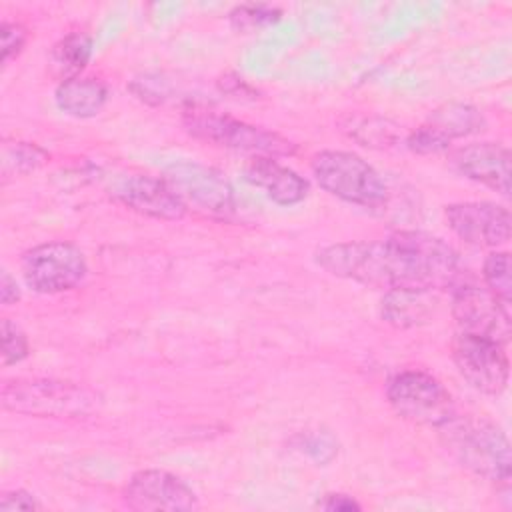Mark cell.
Masks as SVG:
<instances>
[{"instance_id":"cell-15","label":"cell","mask_w":512,"mask_h":512,"mask_svg":"<svg viewBox=\"0 0 512 512\" xmlns=\"http://www.w3.org/2000/svg\"><path fill=\"white\" fill-rule=\"evenodd\" d=\"M244 178L252 186L264 190V194L280 206H294L302 202L310 190L304 176L282 166L272 156H252L244 166Z\"/></svg>"},{"instance_id":"cell-14","label":"cell","mask_w":512,"mask_h":512,"mask_svg":"<svg viewBox=\"0 0 512 512\" xmlns=\"http://www.w3.org/2000/svg\"><path fill=\"white\" fill-rule=\"evenodd\" d=\"M458 174L484 184L502 196L510 194V152L498 142H474L452 154Z\"/></svg>"},{"instance_id":"cell-4","label":"cell","mask_w":512,"mask_h":512,"mask_svg":"<svg viewBox=\"0 0 512 512\" xmlns=\"http://www.w3.org/2000/svg\"><path fill=\"white\" fill-rule=\"evenodd\" d=\"M182 122L194 138L216 146L272 158L296 152V144L278 132L200 106H188L182 114Z\"/></svg>"},{"instance_id":"cell-13","label":"cell","mask_w":512,"mask_h":512,"mask_svg":"<svg viewBox=\"0 0 512 512\" xmlns=\"http://www.w3.org/2000/svg\"><path fill=\"white\" fill-rule=\"evenodd\" d=\"M112 196L126 208L156 220H180L188 208L164 178L148 174L118 180L112 188Z\"/></svg>"},{"instance_id":"cell-12","label":"cell","mask_w":512,"mask_h":512,"mask_svg":"<svg viewBox=\"0 0 512 512\" xmlns=\"http://www.w3.org/2000/svg\"><path fill=\"white\" fill-rule=\"evenodd\" d=\"M444 216L450 230L474 246H502L510 240V212L494 202H456L446 206Z\"/></svg>"},{"instance_id":"cell-20","label":"cell","mask_w":512,"mask_h":512,"mask_svg":"<svg viewBox=\"0 0 512 512\" xmlns=\"http://www.w3.org/2000/svg\"><path fill=\"white\" fill-rule=\"evenodd\" d=\"M48 160V152L36 144L22 140H4L2 144V176L4 180L38 170Z\"/></svg>"},{"instance_id":"cell-10","label":"cell","mask_w":512,"mask_h":512,"mask_svg":"<svg viewBox=\"0 0 512 512\" xmlns=\"http://www.w3.org/2000/svg\"><path fill=\"white\" fill-rule=\"evenodd\" d=\"M452 356L462 378L478 392L498 396L506 390L510 362L502 344L458 332L452 342Z\"/></svg>"},{"instance_id":"cell-22","label":"cell","mask_w":512,"mask_h":512,"mask_svg":"<svg viewBox=\"0 0 512 512\" xmlns=\"http://www.w3.org/2000/svg\"><path fill=\"white\" fill-rule=\"evenodd\" d=\"M484 282L486 288L496 294L502 302L510 304L512 296V262L510 254L504 250H496L486 256L484 260Z\"/></svg>"},{"instance_id":"cell-18","label":"cell","mask_w":512,"mask_h":512,"mask_svg":"<svg viewBox=\"0 0 512 512\" xmlns=\"http://www.w3.org/2000/svg\"><path fill=\"white\" fill-rule=\"evenodd\" d=\"M424 124L452 142L454 138H464V136L482 132L486 126V120L482 112L472 104L446 102L434 108Z\"/></svg>"},{"instance_id":"cell-11","label":"cell","mask_w":512,"mask_h":512,"mask_svg":"<svg viewBox=\"0 0 512 512\" xmlns=\"http://www.w3.org/2000/svg\"><path fill=\"white\" fill-rule=\"evenodd\" d=\"M122 502L138 512H190L198 510L196 492L176 474L166 470H140L122 490Z\"/></svg>"},{"instance_id":"cell-17","label":"cell","mask_w":512,"mask_h":512,"mask_svg":"<svg viewBox=\"0 0 512 512\" xmlns=\"http://www.w3.org/2000/svg\"><path fill=\"white\" fill-rule=\"evenodd\" d=\"M432 292L386 290L382 298V318L396 328H410L426 322L434 312Z\"/></svg>"},{"instance_id":"cell-8","label":"cell","mask_w":512,"mask_h":512,"mask_svg":"<svg viewBox=\"0 0 512 512\" xmlns=\"http://www.w3.org/2000/svg\"><path fill=\"white\" fill-rule=\"evenodd\" d=\"M164 180L186 202V206L192 204L214 218H228L236 208L232 184L212 166L178 160L166 168Z\"/></svg>"},{"instance_id":"cell-21","label":"cell","mask_w":512,"mask_h":512,"mask_svg":"<svg viewBox=\"0 0 512 512\" xmlns=\"http://www.w3.org/2000/svg\"><path fill=\"white\" fill-rule=\"evenodd\" d=\"M348 134L364 144V146H390L394 142H398V126L386 118H378V116H350L348 124H346Z\"/></svg>"},{"instance_id":"cell-24","label":"cell","mask_w":512,"mask_h":512,"mask_svg":"<svg viewBox=\"0 0 512 512\" xmlns=\"http://www.w3.org/2000/svg\"><path fill=\"white\" fill-rule=\"evenodd\" d=\"M2 360L6 366L16 364L28 356V340L24 332L8 318L2 320Z\"/></svg>"},{"instance_id":"cell-23","label":"cell","mask_w":512,"mask_h":512,"mask_svg":"<svg viewBox=\"0 0 512 512\" xmlns=\"http://www.w3.org/2000/svg\"><path fill=\"white\" fill-rule=\"evenodd\" d=\"M228 18H230V24L236 30L252 32V30H258L262 26L278 22L280 20V10L272 8V6H266V4H242V6H236L228 14Z\"/></svg>"},{"instance_id":"cell-3","label":"cell","mask_w":512,"mask_h":512,"mask_svg":"<svg viewBox=\"0 0 512 512\" xmlns=\"http://www.w3.org/2000/svg\"><path fill=\"white\" fill-rule=\"evenodd\" d=\"M312 174L328 194L348 204L378 210L388 202V186L380 172L354 152H318L312 158Z\"/></svg>"},{"instance_id":"cell-28","label":"cell","mask_w":512,"mask_h":512,"mask_svg":"<svg viewBox=\"0 0 512 512\" xmlns=\"http://www.w3.org/2000/svg\"><path fill=\"white\" fill-rule=\"evenodd\" d=\"M318 508L322 510H330V512H340V510H360L362 506L348 494H326L320 502H318Z\"/></svg>"},{"instance_id":"cell-16","label":"cell","mask_w":512,"mask_h":512,"mask_svg":"<svg viewBox=\"0 0 512 512\" xmlns=\"http://www.w3.org/2000/svg\"><path fill=\"white\" fill-rule=\"evenodd\" d=\"M54 100L56 106L68 116L92 118L104 108L108 100V88L98 78L76 76L58 84Z\"/></svg>"},{"instance_id":"cell-5","label":"cell","mask_w":512,"mask_h":512,"mask_svg":"<svg viewBox=\"0 0 512 512\" xmlns=\"http://www.w3.org/2000/svg\"><path fill=\"white\" fill-rule=\"evenodd\" d=\"M386 398L400 418L422 426L440 428L456 414L450 392L440 380L422 370H404L392 376Z\"/></svg>"},{"instance_id":"cell-19","label":"cell","mask_w":512,"mask_h":512,"mask_svg":"<svg viewBox=\"0 0 512 512\" xmlns=\"http://www.w3.org/2000/svg\"><path fill=\"white\" fill-rule=\"evenodd\" d=\"M92 58V38L84 32H70L50 50V70L56 78H76Z\"/></svg>"},{"instance_id":"cell-6","label":"cell","mask_w":512,"mask_h":512,"mask_svg":"<svg viewBox=\"0 0 512 512\" xmlns=\"http://www.w3.org/2000/svg\"><path fill=\"white\" fill-rule=\"evenodd\" d=\"M94 394L72 382L12 380L2 388V406L34 416H82L94 406Z\"/></svg>"},{"instance_id":"cell-9","label":"cell","mask_w":512,"mask_h":512,"mask_svg":"<svg viewBox=\"0 0 512 512\" xmlns=\"http://www.w3.org/2000/svg\"><path fill=\"white\" fill-rule=\"evenodd\" d=\"M508 306L486 286L456 284L452 288V316L462 334L506 346L512 334Z\"/></svg>"},{"instance_id":"cell-29","label":"cell","mask_w":512,"mask_h":512,"mask_svg":"<svg viewBox=\"0 0 512 512\" xmlns=\"http://www.w3.org/2000/svg\"><path fill=\"white\" fill-rule=\"evenodd\" d=\"M0 298H2V304L6 306L20 300V288L16 280L8 274V270H2L0 274Z\"/></svg>"},{"instance_id":"cell-26","label":"cell","mask_w":512,"mask_h":512,"mask_svg":"<svg viewBox=\"0 0 512 512\" xmlns=\"http://www.w3.org/2000/svg\"><path fill=\"white\" fill-rule=\"evenodd\" d=\"M0 38H2V62L8 64L14 56L20 54V50L26 44V28L18 22H2L0 28Z\"/></svg>"},{"instance_id":"cell-27","label":"cell","mask_w":512,"mask_h":512,"mask_svg":"<svg viewBox=\"0 0 512 512\" xmlns=\"http://www.w3.org/2000/svg\"><path fill=\"white\" fill-rule=\"evenodd\" d=\"M40 508H42V504L34 498V494L20 490V488L4 492L2 500H0V512H14V510L30 512V510H40Z\"/></svg>"},{"instance_id":"cell-7","label":"cell","mask_w":512,"mask_h":512,"mask_svg":"<svg viewBox=\"0 0 512 512\" xmlns=\"http://www.w3.org/2000/svg\"><path fill=\"white\" fill-rule=\"evenodd\" d=\"M86 272V258L72 242H44L22 256L24 282L38 294L72 290L86 278Z\"/></svg>"},{"instance_id":"cell-25","label":"cell","mask_w":512,"mask_h":512,"mask_svg":"<svg viewBox=\"0 0 512 512\" xmlns=\"http://www.w3.org/2000/svg\"><path fill=\"white\" fill-rule=\"evenodd\" d=\"M406 146L414 154H438L450 146V140H446L442 134H438L430 126L422 124L420 128H416L414 132L408 134Z\"/></svg>"},{"instance_id":"cell-1","label":"cell","mask_w":512,"mask_h":512,"mask_svg":"<svg viewBox=\"0 0 512 512\" xmlns=\"http://www.w3.org/2000/svg\"><path fill=\"white\" fill-rule=\"evenodd\" d=\"M316 262L332 276L370 288L440 292L460 278L458 252L438 236L400 230L374 242H340L318 250Z\"/></svg>"},{"instance_id":"cell-2","label":"cell","mask_w":512,"mask_h":512,"mask_svg":"<svg viewBox=\"0 0 512 512\" xmlns=\"http://www.w3.org/2000/svg\"><path fill=\"white\" fill-rule=\"evenodd\" d=\"M438 430L446 450L462 468L496 484L510 482V442L496 424L482 416L454 414Z\"/></svg>"}]
</instances>
